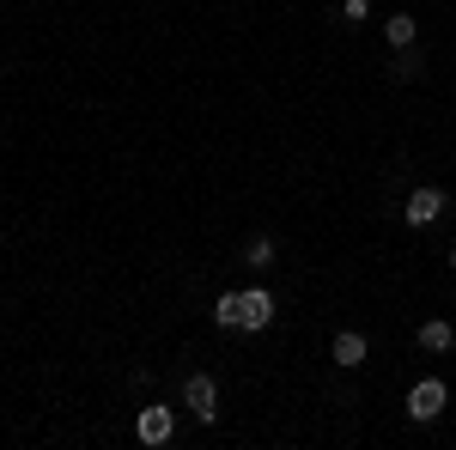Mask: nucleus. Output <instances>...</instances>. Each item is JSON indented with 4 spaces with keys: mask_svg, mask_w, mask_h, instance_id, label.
<instances>
[{
    "mask_svg": "<svg viewBox=\"0 0 456 450\" xmlns=\"http://www.w3.org/2000/svg\"><path fill=\"white\" fill-rule=\"evenodd\" d=\"M444 402H451V389H444L438 378H420L414 389H408V414L420 420V426H426V420H438V414H444Z\"/></svg>",
    "mask_w": 456,
    "mask_h": 450,
    "instance_id": "f257e3e1",
    "label": "nucleus"
},
{
    "mask_svg": "<svg viewBox=\"0 0 456 450\" xmlns=\"http://www.w3.org/2000/svg\"><path fill=\"white\" fill-rule=\"evenodd\" d=\"M183 402H189V408H195V420H219V389H213V378L208 372H189V378H183Z\"/></svg>",
    "mask_w": 456,
    "mask_h": 450,
    "instance_id": "f03ea898",
    "label": "nucleus"
},
{
    "mask_svg": "<svg viewBox=\"0 0 456 450\" xmlns=\"http://www.w3.org/2000/svg\"><path fill=\"white\" fill-rule=\"evenodd\" d=\"M438 213H444V189H414V195H408V225H414V232H426Z\"/></svg>",
    "mask_w": 456,
    "mask_h": 450,
    "instance_id": "7ed1b4c3",
    "label": "nucleus"
},
{
    "mask_svg": "<svg viewBox=\"0 0 456 450\" xmlns=\"http://www.w3.org/2000/svg\"><path fill=\"white\" fill-rule=\"evenodd\" d=\"M171 438H176L171 408H141V445H171Z\"/></svg>",
    "mask_w": 456,
    "mask_h": 450,
    "instance_id": "20e7f679",
    "label": "nucleus"
},
{
    "mask_svg": "<svg viewBox=\"0 0 456 450\" xmlns=\"http://www.w3.org/2000/svg\"><path fill=\"white\" fill-rule=\"evenodd\" d=\"M268 323H274V299H268L262 286H256V292H244V329H256V335H262Z\"/></svg>",
    "mask_w": 456,
    "mask_h": 450,
    "instance_id": "39448f33",
    "label": "nucleus"
},
{
    "mask_svg": "<svg viewBox=\"0 0 456 450\" xmlns=\"http://www.w3.org/2000/svg\"><path fill=\"white\" fill-rule=\"evenodd\" d=\"M213 323H219V329H244V292H219Z\"/></svg>",
    "mask_w": 456,
    "mask_h": 450,
    "instance_id": "423d86ee",
    "label": "nucleus"
},
{
    "mask_svg": "<svg viewBox=\"0 0 456 450\" xmlns=\"http://www.w3.org/2000/svg\"><path fill=\"white\" fill-rule=\"evenodd\" d=\"M365 353H371V347H365V335H335V365H365Z\"/></svg>",
    "mask_w": 456,
    "mask_h": 450,
    "instance_id": "0eeeda50",
    "label": "nucleus"
},
{
    "mask_svg": "<svg viewBox=\"0 0 456 450\" xmlns=\"http://www.w3.org/2000/svg\"><path fill=\"white\" fill-rule=\"evenodd\" d=\"M384 37H389V49H414V37H420V25H414L408 12H395V19L384 25Z\"/></svg>",
    "mask_w": 456,
    "mask_h": 450,
    "instance_id": "6e6552de",
    "label": "nucleus"
},
{
    "mask_svg": "<svg viewBox=\"0 0 456 450\" xmlns=\"http://www.w3.org/2000/svg\"><path fill=\"white\" fill-rule=\"evenodd\" d=\"M420 347H426V353H451V347H456V329H451V323H426V329H420Z\"/></svg>",
    "mask_w": 456,
    "mask_h": 450,
    "instance_id": "1a4fd4ad",
    "label": "nucleus"
},
{
    "mask_svg": "<svg viewBox=\"0 0 456 450\" xmlns=\"http://www.w3.org/2000/svg\"><path fill=\"white\" fill-rule=\"evenodd\" d=\"M244 262L262 274V268H274V238H249L244 243Z\"/></svg>",
    "mask_w": 456,
    "mask_h": 450,
    "instance_id": "9d476101",
    "label": "nucleus"
},
{
    "mask_svg": "<svg viewBox=\"0 0 456 450\" xmlns=\"http://www.w3.org/2000/svg\"><path fill=\"white\" fill-rule=\"evenodd\" d=\"M371 12V0H347V19H365Z\"/></svg>",
    "mask_w": 456,
    "mask_h": 450,
    "instance_id": "9b49d317",
    "label": "nucleus"
},
{
    "mask_svg": "<svg viewBox=\"0 0 456 450\" xmlns=\"http://www.w3.org/2000/svg\"><path fill=\"white\" fill-rule=\"evenodd\" d=\"M451 262H456V256H451Z\"/></svg>",
    "mask_w": 456,
    "mask_h": 450,
    "instance_id": "f8f14e48",
    "label": "nucleus"
}]
</instances>
